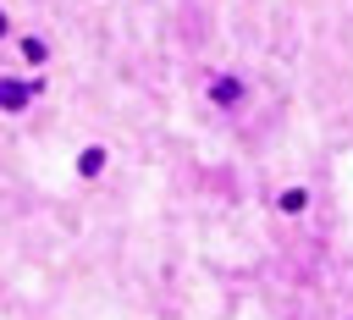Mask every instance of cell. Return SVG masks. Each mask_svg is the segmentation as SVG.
I'll return each mask as SVG.
<instances>
[{
    "instance_id": "3957f363",
    "label": "cell",
    "mask_w": 353,
    "mask_h": 320,
    "mask_svg": "<svg viewBox=\"0 0 353 320\" xmlns=\"http://www.w3.org/2000/svg\"><path fill=\"white\" fill-rule=\"evenodd\" d=\"M0 33H6V17H0Z\"/></svg>"
},
{
    "instance_id": "6da1fadb",
    "label": "cell",
    "mask_w": 353,
    "mask_h": 320,
    "mask_svg": "<svg viewBox=\"0 0 353 320\" xmlns=\"http://www.w3.org/2000/svg\"><path fill=\"white\" fill-rule=\"evenodd\" d=\"M33 99V83H17V77H0V105L6 110H22Z\"/></svg>"
},
{
    "instance_id": "7a4b0ae2",
    "label": "cell",
    "mask_w": 353,
    "mask_h": 320,
    "mask_svg": "<svg viewBox=\"0 0 353 320\" xmlns=\"http://www.w3.org/2000/svg\"><path fill=\"white\" fill-rule=\"evenodd\" d=\"M77 166H83V177H94V171H99V166H105V154H99V149H88V154H83V160H77Z\"/></svg>"
}]
</instances>
